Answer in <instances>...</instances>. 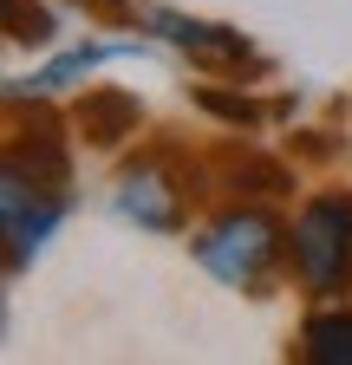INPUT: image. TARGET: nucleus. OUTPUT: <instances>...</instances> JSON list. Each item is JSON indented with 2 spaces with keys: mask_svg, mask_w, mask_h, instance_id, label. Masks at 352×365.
Masks as SVG:
<instances>
[{
  "mask_svg": "<svg viewBox=\"0 0 352 365\" xmlns=\"http://www.w3.org/2000/svg\"><path fill=\"white\" fill-rule=\"evenodd\" d=\"M274 255H281V235H274L268 215H229L196 242V261L229 287H261V274L274 267Z\"/></svg>",
  "mask_w": 352,
  "mask_h": 365,
  "instance_id": "nucleus-1",
  "label": "nucleus"
},
{
  "mask_svg": "<svg viewBox=\"0 0 352 365\" xmlns=\"http://www.w3.org/2000/svg\"><path fill=\"white\" fill-rule=\"evenodd\" d=\"M294 255H300V274L314 287H333L346 274V261H352V202L346 196L306 202V215L294 228Z\"/></svg>",
  "mask_w": 352,
  "mask_h": 365,
  "instance_id": "nucleus-2",
  "label": "nucleus"
},
{
  "mask_svg": "<svg viewBox=\"0 0 352 365\" xmlns=\"http://www.w3.org/2000/svg\"><path fill=\"white\" fill-rule=\"evenodd\" d=\"M150 26H163L183 53H196V59H215V66H242L248 59V46H242V33H229V26H202V20H183V14H150Z\"/></svg>",
  "mask_w": 352,
  "mask_h": 365,
  "instance_id": "nucleus-3",
  "label": "nucleus"
},
{
  "mask_svg": "<svg viewBox=\"0 0 352 365\" xmlns=\"http://www.w3.org/2000/svg\"><path fill=\"white\" fill-rule=\"evenodd\" d=\"M118 209L130 222H144V228H170L176 222V190H170L157 170H130L124 190H118Z\"/></svg>",
  "mask_w": 352,
  "mask_h": 365,
  "instance_id": "nucleus-4",
  "label": "nucleus"
},
{
  "mask_svg": "<svg viewBox=\"0 0 352 365\" xmlns=\"http://www.w3.org/2000/svg\"><path fill=\"white\" fill-rule=\"evenodd\" d=\"M306 352L320 365H346L352 359V313H320L314 327H306Z\"/></svg>",
  "mask_w": 352,
  "mask_h": 365,
  "instance_id": "nucleus-5",
  "label": "nucleus"
},
{
  "mask_svg": "<svg viewBox=\"0 0 352 365\" xmlns=\"http://www.w3.org/2000/svg\"><path fill=\"white\" fill-rule=\"evenodd\" d=\"M124 124H138V105L118 98V91H105V98L85 105V137H92V144H118Z\"/></svg>",
  "mask_w": 352,
  "mask_h": 365,
  "instance_id": "nucleus-6",
  "label": "nucleus"
}]
</instances>
